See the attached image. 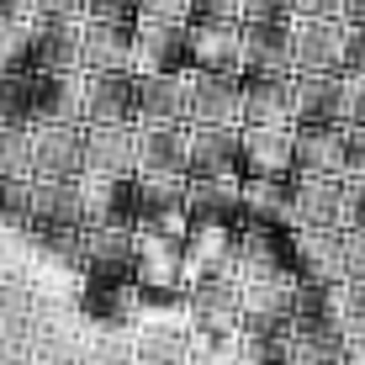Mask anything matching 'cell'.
<instances>
[{
	"instance_id": "5bb4252c",
	"label": "cell",
	"mask_w": 365,
	"mask_h": 365,
	"mask_svg": "<svg viewBox=\"0 0 365 365\" xmlns=\"http://www.w3.org/2000/svg\"><path fill=\"white\" fill-rule=\"evenodd\" d=\"M302 275L318 286H344V228H297Z\"/></svg>"
},
{
	"instance_id": "83f0119b",
	"label": "cell",
	"mask_w": 365,
	"mask_h": 365,
	"mask_svg": "<svg viewBox=\"0 0 365 365\" xmlns=\"http://www.w3.org/2000/svg\"><path fill=\"white\" fill-rule=\"evenodd\" d=\"M43 21H58V16H85V0H32Z\"/></svg>"
},
{
	"instance_id": "52a82bcc",
	"label": "cell",
	"mask_w": 365,
	"mask_h": 365,
	"mask_svg": "<svg viewBox=\"0 0 365 365\" xmlns=\"http://www.w3.org/2000/svg\"><path fill=\"white\" fill-rule=\"evenodd\" d=\"M191 69L244 74V21L191 16Z\"/></svg>"
},
{
	"instance_id": "7c38bea8",
	"label": "cell",
	"mask_w": 365,
	"mask_h": 365,
	"mask_svg": "<svg viewBox=\"0 0 365 365\" xmlns=\"http://www.w3.org/2000/svg\"><path fill=\"white\" fill-rule=\"evenodd\" d=\"M244 175H255V180H292L297 175L292 128H244Z\"/></svg>"
},
{
	"instance_id": "f1b7e54d",
	"label": "cell",
	"mask_w": 365,
	"mask_h": 365,
	"mask_svg": "<svg viewBox=\"0 0 365 365\" xmlns=\"http://www.w3.org/2000/svg\"><path fill=\"white\" fill-rule=\"evenodd\" d=\"M259 16H292V0H244V21Z\"/></svg>"
},
{
	"instance_id": "4fadbf2b",
	"label": "cell",
	"mask_w": 365,
	"mask_h": 365,
	"mask_svg": "<svg viewBox=\"0 0 365 365\" xmlns=\"http://www.w3.org/2000/svg\"><path fill=\"white\" fill-rule=\"evenodd\" d=\"M85 117L91 122H138V74L106 69L85 85Z\"/></svg>"
},
{
	"instance_id": "2e32d148",
	"label": "cell",
	"mask_w": 365,
	"mask_h": 365,
	"mask_svg": "<svg viewBox=\"0 0 365 365\" xmlns=\"http://www.w3.org/2000/svg\"><path fill=\"white\" fill-rule=\"evenodd\" d=\"M297 122H344L349 128L344 74H297Z\"/></svg>"
},
{
	"instance_id": "603a6c76",
	"label": "cell",
	"mask_w": 365,
	"mask_h": 365,
	"mask_svg": "<svg viewBox=\"0 0 365 365\" xmlns=\"http://www.w3.org/2000/svg\"><path fill=\"white\" fill-rule=\"evenodd\" d=\"M138 16H148V21H191V0H138Z\"/></svg>"
},
{
	"instance_id": "484cf974",
	"label": "cell",
	"mask_w": 365,
	"mask_h": 365,
	"mask_svg": "<svg viewBox=\"0 0 365 365\" xmlns=\"http://www.w3.org/2000/svg\"><path fill=\"white\" fill-rule=\"evenodd\" d=\"M191 16H212V21H244V0H191Z\"/></svg>"
},
{
	"instance_id": "8992f818",
	"label": "cell",
	"mask_w": 365,
	"mask_h": 365,
	"mask_svg": "<svg viewBox=\"0 0 365 365\" xmlns=\"http://www.w3.org/2000/svg\"><path fill=\"white\" fill-rule=\"evenodd\" d=\"M138 175H148V180H185L191 175V122L138 133Z\"/></svg>"
},
{
	"instance_id": "f546056e",
	"label": "cell",
	"mask_w": 365,
	"mask_h": 365,
	"mask_svg": "<svg viewBox=\"0 0 365 365\" xmlns=\"http://www.w3.org/2000/svg\"><path fill=\"white\" fill-rule=\"evenodd\" d=\"M344 80H349V122H365V74L349 69Z\"/></svg>"
},
{
	"instance_id": "30bf717a",
	"label": "cell",
	"mask_w": 365,
	"mask_h": 365,
	"mask_svg": "<svg viewBox=\"0 0 365 365\" xmlns=\"http://www.w3.org/2000/svg\"><path fill=\"white\" fill-rule=\"evenodd\" d=\"M85 170L101 175V180H122L128 170H138L133 122H91V133H85Z\"/></svg>"
},
{
	"instance_id": "9a60e30c",
	"label": "cell",
	"mask_w": 365,
	"mask_h": 365,
	"mask_svg": "<svg viewBox=\"0 0 365 365\" xmlns=\"http://www.w3.org/2000/svg\"><path fill=\"white\" fill-rule=\"evenodd\" d=\"M80 64L91 69V74L133 69V21H85ZM133 74H138V69H133Z\"/></svg>"
},
{
	"instance_id": "4316f807",
	"label": "cell",
	"mask_w": 365,
	"mask_h": 365,
	"mask_svg": "<svg viewBox=\"0 0 365 365\" xmlns=\"http://www.w3.org/2000/svg\"><path fill=\"white\" fill-rule=\"evenodd\" d=\"M312 16H344V0H292V21H312Z\"/></svg>"
},
{
	"instance_id": "277c9868",
	"label": "cell",
	"mask_w": 365,
	"mask_h": 365,
	"mask_svg": "<svg viewBox=\"0 0 365 365\" xmlns=\"http://www.w3.org/2000/svg\"><path fill=\"white\" fill-rule=\"evenodd\" d=\"M297 74H349V16L292 21Z\"/></svg>"
},
{
	"instance_id": "44dd1931",
	"label": "cell",
	"mask_w": 365,
	"mask_h": 365,
	"mask_svg": "<svg viewBox=\"0 0 365 365\" xmlns=\"http://www.w3.org/2000/svg\"><path fill=\"white\" fill-rule=\"evenodd\" d=\"M85 21H138V0H85Z\"/></svg>"
},
{
	"instance_id": "ffe728a7",
	"label": "cell",
	"mask_w": 365,
	"mask_h": 365,
	"mask_svg": "<svg viewBox=\"0 0 365 365\" xmlns=\"http://www.w3.org/2000/svg\"><path fill=\"white\" fill-rule=\"evenodd\" d=\"M238 201H244L249 217L275 222V217L286 212V180H255V175H249V180L238 185Z\"/></svg>"
},
{
	"instance_id": "ac0fdd59",
	"label": "cell",
	"mask_w": 365,
	"mask_h": 365,
	"mask_svg": "<svg viewBox=\"0 0 365 365\" xmlns=\"http://www.w3.org/2000/svg\"><path fill=\"white\" fill-rule=\"evenodd\" d=\"M185 212L201 217V222H228L233 212H244L238 180H191L185 185Z\"/></svg>"
},
{
	"instance_id": "1f68e13d",
	"label": "cell",
	"mask_w": 365,
	"mask_h": 365,
	"mask_svg": "<svg viewBox=\"0 0 365 365\" xmlns=\"http://www.w3.org/2000/svg\"><path fill=\"white\" fill-rule=\"evenodd\" d=\"M344 16L349 21H365V0H344Z\"/></svg>"
},
{
	"instance_id": "3957f363",
	"label": "cell",
	"mask_w": 365,
	"mask_h": 365,
	"mask_svg": "<svg viewBox=\"0 0 365 365\" xmlns=\"http://www.w3.org/2000/svg\"><path fill=\"white\" fill-rule=\"evenodd\" d=\"M133 69L138 74H185L191 69V21H133Z\"/></svg>"
},
{
	"instance_id": "ba28073f",
	"label": "cell",
	"mask_w": 365,
	"mask_h": 365,
	"mask_svg": "<svg viewBox=\"0 0 365 365\" xmlns=\"http://www.w3.org/2000/svg\"><path fill=\"white\" fill-rule=\"evenodd\" d=\"M244 69H255V74H297L292 16L244 21Z\"/></svg>"
},
{
	"instance_id": "7a4b0ae2",
	"label": "cell",
	"mask_w": 365,
	"mask_h": 365,
	"mask_svg": "<svg viewBox=\"0 0 365 365\" xmlns=\"http://www.w3.org/2000/svg\"><path fill=\"white\" fill-rule=\"evenodd\" d=\"M292 228H344V175H307L297 170L286 180V212Z\"/></svg>"
},
{
	"instance_id": "4dcf8cb0",
	"label": "cell",
	"mask_w": 365,
	"mask_h": 365,
	"mask_svg": "<svg viewBox=\"0 0 365 365\" xmlns=\"http://www.w3.org/2000/svg\"><path fill=\"white\" fill-rule=\"evenodd\" d=\"M349 69L365 74V21H349Z\"/></svg>"
},
{
	"instance_id": "8fae6325",
	"label": "cell",
	"mask_w": 365,
	"mask_h": 365,
	"mask_svg": "<svg viewBox=\"0 0 365 365\" xmlns=\"http://www.w3.org/2000/svg\"><path fill=\"white\" fill-rule=\"evenodd\" d=\"M297 170L307 175H344V122H292Z\"/></svg>"
},
{
	"instance_id": "e0dca14e",
	"label": "cell",
	"mask_w": 365,
	"mask_h": 365,
	"mask_svg": "<svg viewBox=\"0 0 365 365\" xmlns=\"http://www.w3.org/2000/svg\"><path fill=\"white\" fill-rule=\"evenodd\" d=\"M185 122V74H138V128Z\"/></svg>"
},
{
	"instance_id": "7402d4cb",
	"label": "cell",
	"mask_w": 365,
	"mask_h": 365,
	"mask_svg": "<svg viewBox=\"0 0 365 365\" xmlns=\"http://www.w3.org/2000/svg\"><path fill=\"white\" fill-rule=\"evenodd\" d=\"M344 228H365V175H344Z\"/></svg>"
},
{
	"instance_id": "d6986e66",
	"label": "cell",
	"mask_w": 365,
	"mask_h": 365,
	"mask_svg": "<svg viewBox=\"0 0 365 365\" xmlns=\"http://www.w3.org/2000/svg\"><path fill=\"white\" fill-rule=\"evenodd\" d=\"M329 318L339 323L344 344H365V281H344V286H339Z\"/></svg>"
},
{
	"instance_id": "9c48e42d",
	"label": "cell",
	"mask_w": 365,
	"mask_h": 365,
	"mask_svg": "<svg viewBox=\"0 0 365 365\" xmlns=\"http://www.w3.org/2000/svg\"><path fill=\"white\" fill-rule=\"evenodd\" d=\"M244 128H191V180H238Z\"/></svg>"
},
{
	"instance_id": "cb8c5ba5",
	"label": "cell",
	"mask_w": 365,
	"mask_h": 365,
	"mask_svg": "<svg viewBox=\"0 0 365 365\" xmlns=\"http://www.w3.org/2000/svg\"><path fill=\"white\" fill-rule=\"evenodd\" d=\"M344 275L365 281V228H344Z\"/></svg>"
},
{
	"instance_id": "d4e9b609",
	"label": "cell",
	"mask_w": 365,
	"mask_h": 365,
	"mask_svg": "<svg viewBox=\"0 0 365 365\" xmlns=\"http://www.w3.org/2000/svg\"><path fill=\"white\" fill-rule=\"evenodd\" d=\"M344 175H365V122L344 128Z\"/></svg>"
},
{
	"instance_id": "6da1fadb",
	"label": "cell",
	"mask_w": 365,
	"mask_h": 365,
	"mask_svg": "<svg viewBox=\"0 0 365 365\" xmlns=\"http://www.w3.org/2000/svg\"><path fill=\"white\" fill-rule=\"evenodd\" d=\"M185 122L191 128H244V74L185 69Z\"/></svg>"
},
{
	"instance_id": "5b68a950",
	"label": "cell",
	"mask_w": 365,
	"mask_h": 365,
	"mask_svg": "<svg viewBox=\"0 0 365 365\" xmlns=\"http://www.w3.org/2000/svg\"><path fill=\"white\" fill-rule=\"evenodd\" d=\"M297 122V74L244 69V128H292Z\"/></svg>"
}]
</instances>
